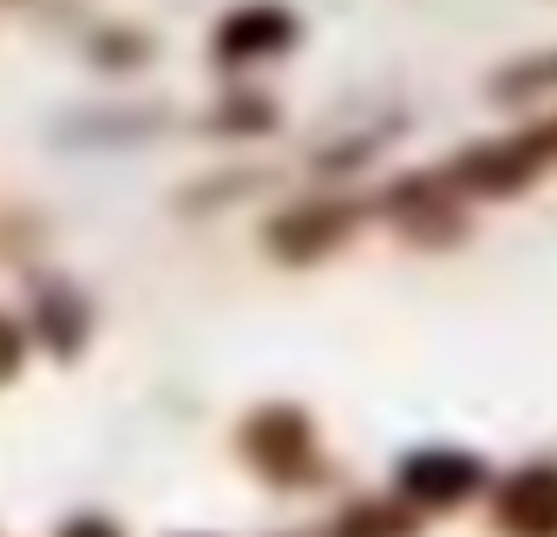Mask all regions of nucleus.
<instances>
[{"instance_id":"nucleus-12","label":"nucleus","mask_w":557,"mask_h":537,"mask_svg":"<svg viewBox=\"0 0 557 537\" xmlns=\"http://www.w3.org/2000/svg\"><path fill=\"white\" fill-rule=\"evenodd\" d=\"M531 86H557V53H550V60H531V66H518V73H498V79H492V92H505V99H511V92H531Z\"/></svg>"},{"instance_id":"nucleus-3","label":"nucleus","mask_w":557,"mask_h":537,"mask_svg":"<svg viewBox=\"0 0 557 537\" xmlns=\"http://www.w3.org/2000/svg\"><path fill=\"white\" fill-rule=\"evenodd\" d=\"M302 40V21L283 8V0H243L236 14L216 21V60L223 66H256V60H283Z\"/></svg>"},{"instance_id":"nucleus-2","label":"nucleus","mask_w":557,"mask_h":537,"mask_svg":"<svg viewBox=\"0 0 557 537\" xmlns=\"http://www.w3.org/2000/svg\"><path fill=\"white\" fill-rule=\"evenodd\" d=\"M557 158V118H544V125H531V132H518V138H498V145H472L466 158H453V184L459 190H479V197H511V190H524L544 164Z\"/></svg>"},{"instance_id":"nucleus-1","label":"nucleus","mask_w":557,"mask_h":537,"mask_svg":"<svg viewBox=\"0 0 557 537\" xmlns=\"http://www.w3.org/2000/svg\"><path fill=\"white\" fill-rule=\"evenodd\" d=\"M243 459L269 478V485H315L322 478V446H315V420L302 407H262L243 420Z\"/></svg>"},{"instance_id":"nucleus-13","label":"nucleus","mask_w":557,"mask_h":537,"mask_svg":"<svg viewBox=\"0 0 557 537\" xmlns=\"http://www.w3.org/2000/svg\"><path fill=\"white\" fill-rule=\"evenodd\" d=\"M60 537H119V524H112V517H73Z\"/></svg>"},{"instance_id":"nucleus-9","label":"nucleus","mask_w":557,"mask_h":537,"mask_svg":"<svg viewBox=\"0 0 557 537\" xmlns=\"http://www.w3.org/2000/svg\"><path fill=\"white\" fill-rule=\"evenodd\" d=\"M329 537H420V524H413V511L400 498H361V504H348L335 517Z\"/></svg>"},{"instance_id":"nucleus-4","label":"nucleus","mask_w":557,"mask_h":537,"mask_svg":"<svg viewBox=\"0 0 557 537\" xmlns=\"http://www.w3.org/2000/svg\"><path fill=\"white\" fill-rule=\"evenodd\" d=\"M479 485H485V459L466 446H420L400 459V498L407 504L446 511V504H466Z\"/></svg>"},{"instance_id":"nucleus-6","label":"nucleus","mask_w":557,"mask_h":537,"mask_svg":"<svg viewBox=\"0 0 557 537\" xmlns=\"http://www.w3.org/2000/svg\"><path fill=\"white\" fill-rule=\"evenodd\" d=\"M387 216H394V229H407V236L426 242V249H446V242L466 236V216H459V203H453V177H446V171L400 177V184L387 190Z\"/></svg>"},{"instance_id":"nucleus-5","label":"nucleus","mask_w":557,"mask_h":537,"mask_svg":"<svg viewBox=\"0 0 557 537\" xmlns=\"http://www.w3.org/2000/svg\"><path fill=\"white\" fill-rule=\"evenodd\" d=\"M348 236H355V203H296V210H275L269 229H262L269 255H275V262H296V268L322 262V255L342 249Z\"/></svg>"},{"instance_id":"nucleus-8","label":"nucleus","mask_w":557,"mask_h":537,"mask_svg":"<svg viewBox=\"0 0 557 537\" xmlns=\"http://www.w3.org/2000/svg\"><path fill=\"white\" fill-rule=\"evenodd\" d=\"M34 335L47 341V354L73 361V354L86 348V302H79L66 283H47V289L34 296Z\"/></svg>"},{"instance_id":"nucleus-7","label":"nucleus","mask_w":557,"mask_h":537,"mask_svg":"<svg viewBox=\"0 0 557 537\" xmlns=\"http://www.w3.org/2000/svg\"><path fill=\"white\" fill-rule=\"evenodd\" d=\"M492 517L505 537H557V465H518L498 485Z\"/></svg>"},{"instance_id":"nucleus-10","label":"nucleus","mask_w":557,"mask_h":537,"mask_svg":"<svg viewBox=\"0 0 557 537\" xmlns=\"http://www.w3.org/2000/svg\"><path fill=\"white\" fill-rule=\"evenodd\" d=\"M210 125H216V132H269L275 112H269V99H223V112H216Z\"/></svg>"},{"instance_id":"nucleus-11","label":"nucleus","mask_w":557,"mask_h":537,"mask_svg":"<svg viewBox=\"0 0 557 537\" xmlns=\"http://www.w3.org/2000/svg\"><path fill=\"white\" fill-rule=\"evenodd\" d=\"M21 367H27V328L14 315H0V387L21 380Z\"/></svg>"}]
</instances>
